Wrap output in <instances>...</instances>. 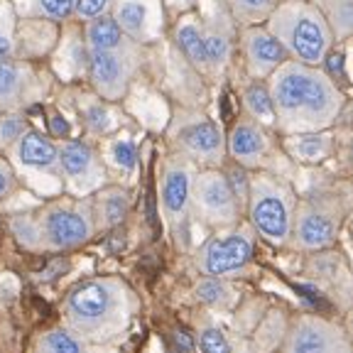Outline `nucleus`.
Here are the masks:
<instances>
[{"instance_id": "obj_24", "label": "nucleus", "mask_w": 353, "mask_h": 353, "mask_svg": "<svg viewBox=\"0 0 353 353\" xmlns=\"http://www.w3.org/2000/svg\"><path fill=\"white\" fill-rule=\"evenodd\" d=\"M77 110L81 125L94 138H108V135L121 130V121H123L121 110L110 103V101L101 99L96 91H91V94H77Z\"/></svg>"}, {"instance_id": "obj_11", "label": "nucleus", "mask_w": 353, "mask_h": 353, "mask_svg": "<svg viewBox=\"0 0 353 353\" xmlns=\"http://www.w3.org/2000/svg\"><path fill=\"white\" fill-rule=\"evenodd\" d=\"M343 206L334 196H312L297 201L292 245L297 250H324L341 231Z\"/></svg>"}, {"instance_id": "obj_18", "label": "nucleus", "mask_w": 353, "mask_h": 353, "mask_svg": "<svg viewBox=\"0 0 353 353\" xmlns=\"http://www.w3.org/2000/svg\"><path fill=\"white\" fill-rule=\"evenodd\" d=\"M238 47L243 52L245 72L250 79H270L285 61H290L287 50L265 22L241 25L238 28Z\"/></svg>"}, {"instance_id": "obj_8", "label": "nucleus", "mask_w": 353, "mask_h": 353, "mask_svg": "<svg viewBox=\"0 0 353 353\" xmlns=\"http://www.w3.org/2000/svg\"><path fill=\"white\" fill-rule=\"evenodd\" d=\"M255 228L245 223H236L231 228H221V233L211 236L196 250L199 272L211 277H233L243 272L255 258Z\"/></svg>"}, {"instance_id": "obj_33", "label": "nucleus", "mask_w": 353, "mask_h": 353, "mask_svg": "<svg viewBox=\"0 0 353 353\" xmlns=\"http://www.w3.org/2000/svg\"><path fill=\"white\" fill-rule=\"evenodd\" d=\"M194 294H196L199 302H204L211 309H223L233 302L236 292L231 290V285L226 282V277H211L204 275V280H199L194 287Z\"/></svg>"}, {"instance_id": "obj_35", "label": "nucleus", "mask_w": 353, "mask_h": 353, "mask_svg": "<svg viewBox=\"0 0 353 353\" xmlns=\"http://www.w3.org/2000/svg\"><path fill=\"white\" fill-rule=\"evenodd\" d=\"M196 343L201 353H236L233 339H228L226 331L221 329L219 324H214V321H209V324L199 329Z\"/></svg>"}, {"instance_id": "obj_28", "label": "nucleus", "mask_w": 353, "mask_h": 353, "mask_svg": "<svg viewBox=\"0 0 353 353\" xmlns=\"http://www.w3.org/2000/svg\"><path fill=\"white\" fill-rule=\"evenodd\" d=\"M83 25V39H86L88 52H108V50H118L128 42L130 37H125V32L121 30L113 15L105 12L99 15L94 20L81 22Z\"/></svg>"}, {"instance_id": "obj_1", "label": "nucleus", "mask_w": 353, "mask_h": 353, "mask_svg": "<svg viewBox=\"0 0 353 353\" xmlns=\"http://www.w3.org/2000/svg\"><path fill=\"white\" fill-rule=\"evenodd\" d=\"M270 88L282 135L329 130L343 108V91L324 66L290 59L270 77Z\"/></svg>"}, {"instance_id": "obj_17", "label": "nucleus", "mask_w": 353, "mask_h": 353, "mask_svg": "<svg viewBox=\"0 0 353 353\" xmlns=\"http://www.w3.org/2000/svg\"><path fill=\"white\" fill-rule=\"evenodd\" d=\"M110 15L121 25L125 37L143 44V47H150V44L160 42L165 37V30H167L165 0H113Z\"/></svg>"}, {"instance_id": "obj_4", "label": "nucleus", "mask_w": 353, "mask_h": 353, "mask_svg": "<svg viewBox=\"0 0 353 353\" xmlns=\"http://www.w3.org/2000/svg\"><path fill=\"white\" fill-rule=\"evenodd\" d=\"M265 25L282 42L290 59L302 64L321 66L339 44L314 0H280Z\"/></svg>"}, {"instance_id": "obj_16", "label": "nucleus", "mask_w": 353, "mask_h": 353, "mask_svg": "<svg viewBox=\"0 0 353 353\" xmlns=\"http://www.w3.org/2000/svg\"><path fill=\"white\" fill-rule=\"evenodd\" d=\"M282 353H353L341 326L316 314H299L290 324Z\"/></svg>"}, {"instance_id": "obj_32", "label": "nucleus", "mask_w": 353, "mask_h": 353, "mask_svg": "<svg viewBox=\"0 0 353 353\" xmlns=\"http://www.w3.org/2000/svg\"><path fill=\"white\" fill-rule=\"evenodd\" d=\"M238 25H260L272 15L280 0H223Z\"/></svg>"}, {"instance_id": "obj_21", "label": "nucleus", "mask_w": 353, "mask_h": 353, "mask_svg": "<svg viewBox=\"0 0 353 353\" xmlns=\"http://www.w3.org/2000/svg\"><path fill=\"white\" fill-rule=\"evenodd\" d=\"M52 61H54V72L64 81H77V79L88 77V47L83 39L81 22H64L59 42L52 52Z\"/></svg>"}, {"instance_id": "obj_15", "label": "nucleus", "mask_w": 353, "mask_h": 353, "mask_svg": "<svg viewBox=\"0 0 353 353\" xmlns=\"http://www.w3.org/2000/svg\"><path fill=\"white\" fill-rule=\"evenodd\" d=\"M47 79L30 59H0V110L12 113L39 103L47 94Z\"/></svg>"}, {"instance_id": "obj_25", "label": "nucleus", "mask_w": 353, "mask_h": 353, "mask_svg": "<svg viewBox=\"0 0 353 353\" xmlns=\"http://www.w3.org/2000/svg\"><path fill=\"white\" fill-rule=\"evenodd\" d=\"M101 154H103V162L108 167V174L121 176L125 184H130L138 176V165H140L138 140L132 138L130 132L118 130L113 135H108L105 143L101 145Z\"/></svg>"}, {"instance_id": "obj_29", "label": "nucleus", "mask_w": 353, "mask_h": 353, "mask_svg": "<svg viewBox=\"0 0 353 353\" xmlns=\"http://www.w3.org/2000/svg\"><path fill=\"white\" fill-rule=\"evenodd\" d=\"M17 17H34V20L64 22L74 20L77 0H10Z\"/></svg>"}, {"instance_id": "obj_40", "label": "nucleus", "mask_w": 353, "mask_h": 353, "mask_svg": "<svg viewBox=\"0 0 353 353\" xmlns=\"http://www.w3.org/2000/svg\"><path fill=\"white\" fill-rule=\"evenodd\" d=\"M351 160H353V150H351Z\"/></svg>"}, {"instance_id": "obj_27", "label": "nucleus", "mask_w": 353, "mask_h": 353, "mask_svg": "<svg viewBox=\"0 0 353 353\" xmlns=\"http://www.w3.org/2000/svg\"><path fill=\"white\" fill-rule=\"evenodd\" d=\"M91 199H94V216L99 231L118 226L130 211V189L125 184H105Z\"/></svg>"}, {"instance_id": "obj_6", "label": "nucleus", "mask_w": 353, "mask_h": 353, "mask_svg": "<svg viewBox=\"0 0 353 353\" xmlns=\"http://www.w3.org/2000/svg\"><path fill=\"white\" fill-rule=\"evenodd\" d=\"M172 152L184 154L199 170L223 167L228 157L226 132L211 116L201 110H174L167 128Z\"/></svg>"}, {"instance_id": "obj_12", "label": "nucleus", "mask_w": 353, "mask_h": 353, "mask_svg": "<svg viewBox=\"0 0 353 353\" xmlns=\"http://www.w3.org/2000/svg\"><path fill=\"white\" fill-rule=\"evenodd\" d=\"M59 170L66 194L72 196H94L108 184L110 176L101 148L81 138H66L59 143Z\"/></svg>"}, {"instance_id": "obj_3", "label": "nucleus", "mask_w": 353, "mask_h": 353, "mask_svg": "<svg viewBox=\"0 0 353 353\" xmlns=\"http://www.w3.org/2000/svg\"><path fill=\"white\" fill-rule=\"evenodd\" d=\"M15 241L28 250H74L99 233L91 196L52 199L39 209L10 219Z\"/></svg>"}, {"instance_id": "obj_5", "label": "nucleus", "mask_w": 353, "mask_h": 353, "mask_svg": "<svg viewBox=\"0 0 353 353\" xmlns=\"http://www.w3.org/2000/svg\"><path fill=\"white\" fill-rule=\"evenodd\" d=\"M297 201V194L285 176L265 170L253 172L248 204H245V219L255 228L258 238L282 248L292 241Z\"/></svg>"}, {"instance_id": "obj_30", "label": "nucleus", "mask_w": 353, "mask_h": 353, "mask_svg": "<svg viewBox=\"0 0 353 353\" xmlns=\"http://www.w3.org/2000/svg\"><path fill=\"white\" fill-rule=\"evenodd\" d=\"M321 8L336 42L353 37V0H314Z\"/></svg>"}, {"instance_id": "obj_7", "label": "nucleus", "mask_w": 353, "mask_h": 353, "mask_svg": "<svg viewBox=\"0 0 353 353\" xmlns=\"http://www.w3.org/2000/svg\"><path fill=\"white\" fill-rule=\"evenodd\" d=\"M192 216L209 228H231L241 223L245 206L238 199L223 167L199 170L192 192Z\"/></svg>"}, {"instance_id": "obj_39", "label": "nucleus", "mask_w": 353, "mask_h": 353, "mask_svg": "<svg viewBox=\"0 0 353 353\" xmlns=\"http://www.w3.org/2000/svg\"><path fill=\"white\" fill-rule=\"evenodd\" d=\"M199 0H165L167 10H174L176 15H182V12H189L194 10V6H196Z\"/></svg>"}, {"instance_id": "obj_10", "label": "nucleus", "mask_w": 353, "mask_h": 353, "mask_svg": "<svg viewBox=\"0 0 353 353\" xmlns=\"http://www.w3.org/2000/svg\"><path fill=\"white\" fill-rule=\"evenodd\" d=\"M8 160L12 162L17 174L25 176V182L30 187L47 192V187H44V182H47L52 192L64 189L59 170V143L47 132L30 128L15 143V148L8 152Z\"/></svg>"}, {"instance_id": "obj_31", "label": "nucleus", "mask_w": 353, "mask_h": 353, "mask_svg": "<svg viewBox=\"0 0 353 353\" xmlns=\"http://www.w3.org/2000/svg\"><path fill=\"white\" fill-rule=\"evenodd\" d=\"M37 353H86V341L69 326H57L39 336Z\"/></svg>"}, {"instance_id": "obj_26", "label": "nucleus", "mask_w": 353, "mask_h": 353, "mask_svg": "<svg viewBox=\"0 0 353 353\" xmlns=\"http://www.w3.org/2000/svg\"><path fill=\"white\" fill-rule=\"evenodd\" d=\"M241 99V108L245 116L255 118L263 125L277 130V113H275V101H272V88L270 79H250L243 83L238 91Z\"/></svg>"}, {"instance_id": "obj_34", "label": "nucleus", "mask_w": 353, "mask_h": 353, "mask_svg": "<svg viewBox=\"0 0 353 353\" xmlns=\"http://www.w3.org/2000/svg\"><path fill=\"white\" fill-rule=\"evenodd\" d=\"M17 17L10 0H0V59L15 54V37H17Z\"/></svg>"}, {"instance_id": "obj_2", "label": "nucleus", "mask_w": 353, "mask_h": 353, "mask_svg": "<svg viewBox=\"0 0 353 353\" xmlns=\"http://www.w3.org/2000/svg\"><path fill=\"white\" fill-rule=\"evenodd\" d=\"M138 312V297L121 277H91L69 290L64 324L86 343H110L125 334Z\"/></svg>"}, {"instance_id": "obj_13", "label": "nucleus", "mask_w": 353, "mask_h": 353, "mask_svg": "<svg viewBox=\"0 0 353 353\" xmlns=\"http://www.w3.org/2000/svg\"><path fill=\"white\" fill-rule=\"evenodd\" d=\"M199 167L184 154L172 152L160 170V209L167 226L174 233H182L187 228V221L192 216V192Z\"/></svg>"}, {"instance_id": "obj_20", "label": "nucleus", "mask_w": 353, "mask_h": 353, "mask_svg": "<svg viewBox=\"0 0 353 353\" xmlns=\"http://www.w3.org/2000/svg\"><path fill=\"white\" fill-rule=\"evenodd\" d=\"M172 42H174L176 52L182 54V59L192 66L194 72L214 81L201 12L189 10V12H182V15H176L174 28H172Z\"/></svg>"}, {"instance_id": "obj_14", "label": "nucleus", "mask_w": 353, "mask_h": 353, "mask_svg": "<svg viewBox=\"0 0 353 353\" xmlns=\"http://www.w3.org/2000/svg\"><path fill=\"white\" fill-rule=\"evenodd\" d=\"M226 145L228 157L236 165L253 172H277L275 162L280 160V150L272 138V128L263 125L255 118L241 113L231 125V130L226 132Z\"/></svg>"}, {"instance_id": "obj_19", "label": "nucleus", "mask_w": 353, "mask_h": 353, "mask_svg": "<svg viewBox=\"0 0 353 353\" xmlns=\"http://www.w3.org/2000/svg\"><path fill=\"white\" fill-rule=\"evenodd\" d=\"M204 17V32H206V50H209L211 74L214 81L228 72V64L233 59V47L238 44V25L236 17L231 15L228 6L223 0H214L211 10Z\"/></svg>"}, {"instance_id": "obj_9", "label": "nucleus", "mask_w": 353, "mask_h": 353, "mask_svg": "<svg viewBox=\"0 0 353 353\" xmlns=\"http://www.w3.org/2000/svg\"><path fill=\"white\" fill-rule=\"evenodd\" d=\"M143 44L128 39L123 47L108 52H88V86L101 99L118 103L128 96L132 79L143 64Z\"/></svg>"}, {"instance_id": "obj_22", "label": "nucleus", "mask_w": 353, "mask_h": 353, "mask_svg": "<svg viewBox=\"0 0 353 353\" xmlns=\"http://www.w3.org/2000/svg\"><path fill=\"white\" fill-rule=\"evenodd\" d=\"M59 22L34 20V17H20L15 37V54L20 59H34L47 52H54L59 42Z\"/></svg>"}, {"instance_id": "obj_23", "label": "nucleus", "mask_w": 353, "mask_h": 353, "mask_svg": "<svg viewBox=\"0 0 353 353\" xmlns=\"http://www.w3.org/2000/svg\"><path fill=\"white\" fill-rule=\"evenodd\" d=\"M282 152L294 165H321V162H326L334 154V135L329 130L282 135Z\"/></svg>"}, {"instance_id": "obj_37", "label": "nucleus", "mask_w": 353, "mask_h": 353, "mask_svg": "<svg viewBox=\"0 0 353 353\" xmlns=\"http://www.w3.org/2000/svg\"><path fill=\"white\" fill-rule=\"evenodd\" d=\"M110 8H113V0H77V6H74V20L77 22L94 20V17L110 12Z\"/></svg>"}, {"instance_id": "obj_38", "label": "nucleus", "mask_w": 353, "mask_h": 353, "mask_svg": "<svg viewBox=\"0 0 353 353\" xmlns=\"http://www.w3.org/2000/svg\"><path fill=\"white\" fill-rule=\"evenodd\" d=\"M17 184V172L8 157H0V201H6Z\"/></svg>"}, {"instance_id": "obj_36", "label": "nucleus", "mask_w": 353, "mask_h": 353, "mask_svg": "<svg viewBox=\"0 0 353 353\" xmlns=\"http://www.w3.org/2000/svg\"><path fill=\"white\" fill-rule=\"evenodd\" d=\"M30 121L22 116V110H12V113H3L0 116V150L3 152H10L15 148L17 140L30 130Z\"/></svg>"}]
</instances>
